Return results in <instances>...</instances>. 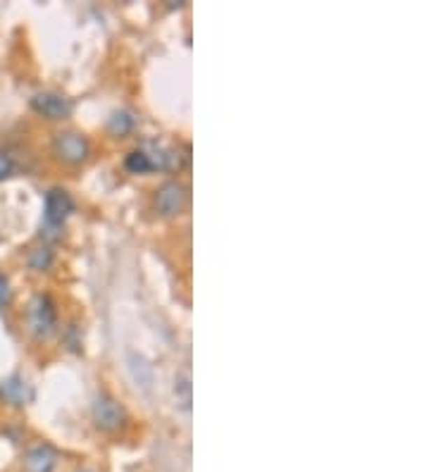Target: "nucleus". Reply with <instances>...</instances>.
Masks as SVG:
<instances>
[{
  "label": "nucleus",
  "mask_w": 429,
  "mask_h": 472,
  "mask_svg": "<svg viewBox=\"0 0 429 472\" xmlns=\"http://www.w3.org/2000/svg\"><path fill=\"white\" fill-rule=\"evenodd\" d=\"M0 399L10 406H24L34 399V392L20 375H13L0 382Z\"/></svg>",
  "instance_id": "6e6552de"
},
{
  "label": "nucleus",
  "mask_w": 429,
  "mask_h": 472,
  "mask_svg": "<svg viewBox=\"0 0 429 472\" xmlns=\"http://www.w3.org/2000/svg\"><path fill=\"white\" fill-rule=\"evenodd\" d=\"M79 472H91V470H79Z\"/></svg>",
  "instance_id": "2eb2a0df"
},
{
  "label": "nucleus",
  "mask_w": 429,
  "mask_h": 472,
  "mask_svg": "<svg viewBox=\"0 0 429 472\" xmlns=\"http://www.w3.org/2000/svg\"><path fill=\"white\" fill-rule=\"evenodd\" d=\"M189 203V189L182 182H165L155 191V210L165 217L182 215Z\"/></svg>",
  "instance_id": "39448f33"
},
{
  "label": "nucleus",
  "mask_w": 429,
  "mask_h": 472,
  "mask_svg": "<svg viewBox=\"0 0 429 472\" xmlns=\"http://www.w3.org/2000/svg\"><path fill=\"white\" fill-rule=\"evenodd\" d=\"M31 108L45 120H67L72 115V103L55 91H41L31 98Z\"/></svg>",
  "instance_id": "423d86ee"
},
{
  "label": "nucleus",
  "mask_w": 429,
  "mask_h": 472,
  "mask_svg": "<svg viewBox=\"0 0 429 472\" xmlns=\"http://www.w3.org/2000/svg\"><path fill=\"white\" fill-rule=\"evenodd\" d=\"M10 296H13V291H10V282H8V277L0 272V306L10 303Z\"/></svg>",
  "instance_id": "4468645a"
},
{
  "label": "nucleus",
  "mask_w": 429,
  "mask_h": 472,
  "mask_svg": "<svg viewBox=\"0 0 429 472\" xmlns=\"http://www.w3.org/2000/svg\"><path fill=\"white\" fill-rule=\"evenodd\" d=\"M29 262H31L34 270H48V265L53 262V253H50L48 248H36L31 253V258H29Z\"/></svg>",
  "instance_id": "f8f14e48"
},
{
  "label": "nucleus",
  "mask_w": 429,
  "mask_h": 472,
  "mask_svg": "<svg viewBox=\"0 0 429 472\" xmlns=\"http://www.w3.org/2000/svg\"><path fill=\"white\" fill-rule=\"evenodd\" d=\"M175 396H177V403L189 410L191 408V380L187 375H179L175 380Z\"/></svg>",
  "instance_id": "9b49d317"
},
{
  "label": "nucleus",
  "mask_w": 429,
  "mask_h": 472,
  "mask_svg": "<svg viewBox=\"0 0 429 472\" xmlns=\"http://www.w3.org/2000/svg\"><path fill=\"white\" fill-rule=\"evenodd\" d=\"M136 120L131 113H126V110H117V113H112V117L108 122V129L115 134V136H124V134H129L134 129Z\"/></svg>",
  "instance_id": "1a4fd4ad"
},
{
  "label": "nucleus",
  "mask_w": 429,
  "mask_h": 472,
  "mask_svg": "<svg viewBox=\"0 0 429 472\" xmlns=\"http://www.w3.org/2000/svg\"><path fill=\"white\" fill-rule=\"evenodd\" d=\"M53 153L60 157L62 162L79 165V162H84L91 153L89 138L79 131H60L55 134L53 138Z\"/></svg>",
  "instance_id": "20e7f679"
},
{
  "label": "nucleus",
  "mask_w": 429,
  "mask_h": 472,
  "mask_svg": "<svg viewBox=\"0 0 429 472\" xmlns=\"http://www.w3.org/2000/svg\"><path fill=\"white\" fill-rule=\"evenodd\" d=\"M91 417H94L96 427L103 429V432H117L122 424H124L126 413L119 401H115L112 396L98 394L94 403H91Z\"/></svg>",
  "instance_id": "7ed1b4c3"
},
{
  "label": "nucleus",
  "mask_w": 429,
  "mask_h": 472,
  "mask_svg": "<svg viewBox=\"0 0 429 472\" xmlns=\"http://www.w3.org/2000/svg\"><path fill=\"white\" fill-rule=\"evenodd\" d=\"M74 213V201L65 189H50L43 201V229L45 234L57 236V229Z\"/></svg>",
  "instance_id": "f257e3e1"
},
{
  "label": "nucleus",
  "mask_w": 429,
  "mask_h": 472,
  "mask_svg": "<svg viewBox=\"0 0 429 472\" xmlns=\"http://www.w3.org/2000/svg\"><path fill=\"white\" fill-rule=\"evenodd\" d=\"M29 327H31L34 334L38 339H45L50 336L57 327V310L55 303L50 301V296H34L31 303H29Z\"/></svg>",
  "instance_id": "f03ea898"
},
{
  "label": "nucleus",
  "mask_w": 429,
  "mask_h": 472,
  "mask_svg": "<svg viewBox=\"0 0 429 472\" xmlns=\"http://www.w3.org/2000/svg\"><path fill=\"white\" fill-rule=\"evenodd\" d=\"M124 165H126V170H129V172H134V174H146V172H153V165H150V157H148V153H146V150H143V148L131 150V153L126 155Z\"/></svg>",
  "instance_id": "9d476101"
},
{
  "label": "nucleus",
  "mask_w": 429,
  "mask_h": 472,
  "mask_svg": "<svg viewBox=\"0 0 429 472\" xmlns=\"http://www.w3.org/2000/svg\"><path fill=\"white\" fill-rule=\"evenodd\" d=\"M13 172H15V162H13V157L5 153V150H0V182H3V179H8Z\"/></svg>",
  "instance_id": "ddd939ff"
},
{
  "label": "nucleus",
  "mask_w": 429,
  "mask_h": 472,
  "mask_svg": "<svg viewBox=\"0 0 429 472\" xmlns=\"http://www.w3.org/2000/svg\"><path fill=\"white\" fill-rule=\"evenodd\" d=\"M57 465V451L48 444L34 446L31 451L24 456V472H53Z\"/></svg>",
  "instance_id": "0eeeda50"
}]
</instances>
